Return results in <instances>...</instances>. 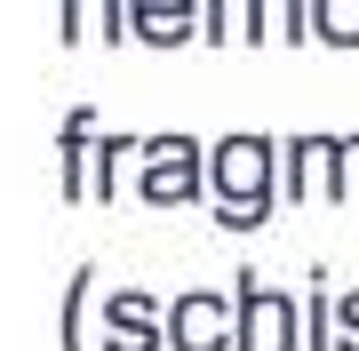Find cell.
Segmentation results:
<instances>
[{
    "label": "cell",
    "instance_id": "obj_1",
    "mask_svg": "<svg viewBox=\"0 0 359 351\" xmlns=\"http://www.w3.org/2000/svg\"><path fill=\"white\" fill-rule=\"evenodd\" d=\"M208 200L224 232H256L280 208V136H224L208 144Z\"/></svg>",
    "mask_w": 359,
    "mask_h": 351
},
{
    "label": "cell",
    "instance_id": "obj_2",
    "mask_svg": "<svg viewBox=\"0 0 359 351\" xmlns=\"http://www.w3.org/2000/svg\"><path fill=\"white\" fill-rule=\"evenodd\" d=\"M231 351H304V296H287L256 263H240V280H231Z\"/></svg>",
    "mask_w": 359,
    "mask_h": 351
},
{
    "label": "cell",
    "instance_id": "obj_3",
    "mask_svg": "<svg viewBox=\"0 0 359 351\" xmlns=\"http://www.w3.org/2000/svg\"><path fill=\"white\" fill-rule=\"evenodd\" d=\"M136 168H144L136 176L144 208H184V200L208 192V144H192V136H144Z\"/></svg>",
    "mask_w": 359,
    "mask_h": 351
},
{
    "label": "cell",
    "instance_id": "obj_4",
    "mask_svg": "<svg viewBox=\"0 0 359 351\" xmlns=\"http://www.w3.org/2000/svg\"><path fill=\"white\" fill-rule=\"evenodd\" d=\"M168 351H231V287H184L168 303Z\"/></svg>",
    "mask_w": 359,
    "mask_h": 351
},
{
    "label": "cell",
    "instance_id": "obj_5",
    "mask_svg": "<svg viewBox=\"0 0 359 351\" xmlns=\"http://www.w3.org/2000/svg\"><path fill=\"white\" fill-rule=\"evenodd\" d=\"M96 343L104 351H168V303L144 296V287H112V296H104Z\"/></svg>",
    "mask_w": 359,
    "mask_h": 351
},
{
    "label": "cell",
    "instance_id": "obj_6",
    "mask_svg": "<svg viewBox=\"0 0 359 351\" xmlns=\"http://www.w3.org/2000/svg\"><path fill=\"white\" fill-rule=\"evenodd\" d=\"M128 32L144 48H184L200 40V0H128Z\"/></svg>",
    "mask_w": 359,
    "mask_h": 351
},
{
    "label": "cell",
    "instance_id": "obj_7",
    "mask_svg": "<svg viewBox=\"0 0 359 351\" xmlns=\"http://www.w3.org/2000/svg\"><path fill=\"white\" fill-rule=\"evenodd\" d=\"M88 160H96V112L72 104L56 128V192L65 200H88Z\"/></svg>",
    "mask_w": 359,
    "mask_h": 351
},
{
    "label": "cell",
    "instance_id": "obj_8",
    "mask_svg": "<svg viewBox=\"0 0 359 351\" xmlns=\"http://www.w3.org/2000/svg\"><path fill=\"white\" fill-rule=\"evenodd\" d=\"M304 351H335V287L320 263L304 272Z\"/></svg>",
    "mask_w": 359,
    "mask_h": 351
},
{
    "label": "cell",
    "instance_id": "obj_9",
    "mask_svg": "<svg viewBox=\"0 0 359 351\" xmlns=\"http://www.w3.org/2000/svg\"><path fill=\"white\" fill-rule=\"evenodd\" d=\"M320 152H327V136H280V200L304 208V184L320 176Z\"/></svg>",
    "mask_w": 359,
    "mask_h": 351
},
{
    "label": "cell",
    "instance_id": "obj_10",
    "mask_svg": "<svg viewBox=\"0 0 359 351\" xmlns=\"http://www.w3.org/2000/svg\"><path fill=\"white\" fill-rule=\"evenodd\" d=\"M88 303H96V263H80L65 287V312H56V343L65 351H88Z\"/></svg>",
    "mask_w": 359,
    "mask_h": 351
},
{
    "label": "cell",
    "instance_id": "obj_11",
    "mask_svg": "<svg viewBox=\"0 0 359 351\" xmlns=\"http://www.w3.org/2000/svg\"><path fill=\"white\" fill-rule=\"evenodd\" d=\"M144 152V136H96V160H88V200H104L112 208V192H120V160H136Z\"/></svg>",
    "mask_w": 359,
    "mask_h": 351
},
{
    "label": "cell",
    "instance_id": "obj_12",
    "mask_svg": "<svg viewBox=\"0 0 359 351\" xmlns=\"http://www.w3.org/2000/svg\"><path fill=\"white\" fill-rule=\"evenodd\" d=\"M320 192L344 208V200H359V136H327L320 152Z\"/></svg>",
    "mask_w": 359,
    "mask_h": 351
},
{
    "label": "cell",
    "instance_id": "obj_13",
    "mask_svg": "<svg viewBox=\"0 0 359 351\" xmlns=\"http://www.w3.org/2000/svg\"><path fill=\"white\" fill-rule=\"evenodd\" d=\"M311 40H327V48H359V0H311Z\"/></svg>",
    "mask_w": 359,
    "mask_h": 351
},
{
    "label": "cell",
    "instance_id": "obj_14",
    "mask_svg": "<svg viewBox=\"0 0 359 351\" xmlns=\"http://www.w3.org/2000/svg\"><path fill=\"white\" fill-rule=\"evenodd\" d=\"M304 32H311V0H271V40L304 48Z\"/></svg>",
    "mask_w": 359,
    "mask_h": 351
},
{
    "label": "cell",
    "instance_id": "obj_15",
    "mask_svg": "<svg viewBox=\"0 0 359 351\" xmlns=\"http://www.w3.org/2000/svg\"><path fill=\"white\" fill-rule=\"evenodd\" d=\"M231 8H240V0H200V40H208V48L231 40Z\"/></svg>",
    "mask_w": 359,
    "mask_h": 351
},
{
    "label": "cell",
    "instance_id": "obj_16",
    "mask_svg": "<svg viewBox=\"0 0 359 351\" xmlns=\"http://www.w3.org/2000/svg\"><path fill=\"white\" fill-rule=\"evenodd\" d=\"M56 40H88V0H56Z\"/></svg>",
    "mask_w": 359,
    "mask_h": 351
},
{
    "label": "cell",
    "instance_id": "obj_17",
    "mask_svg": "<svg viewBox=\"0 0 359 351\" xmlns=\"http://www.w3.org/2000/svg\"><path fill=\"white\" fill-rule=\"evenodd\" d=\"M335 351H359V296H335Z\"/></svg>",
    "mask_w": 359,
    "mask_h": 351
}]
</instances>
